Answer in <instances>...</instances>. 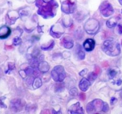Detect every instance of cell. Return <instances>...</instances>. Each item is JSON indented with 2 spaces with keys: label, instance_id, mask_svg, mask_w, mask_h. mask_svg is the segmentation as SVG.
Returning a JSON list of instances; mask_svg holds the SVG:
<instances>
[{
  "label": "cell",
  "instance_id": "1",
  "mask_svg": "<svg viewBox=\"0 0 122 114\" xmlns=\"http://www.w3.org/2000/svg\"><path fill=\"white\" fill-rule=\"evenodd\" d=\"M36 5L38 8V14L45 19L53 17L58 7L56 0H37Z\"/></svg>",
  "mask_w": 122,
  "mask_h": 114
},
{
  "label": "cell",
  "instance_id": "2",
  "mask_svg": "<svg viewBox=\"0 0 122 114\" xmlns=\"http://www.w3.org/2000/svg\"><path fill=\"white\" fill-rule=\"evenodd\" d=\"M103 49L109 56H116L120 53V47L118 43L113 40H107L104 43Z\"/></svg>",
  "mask_w": 122,
  "mask_h": 114
},
{
  "label": "cell",
  "instance_id": "3",
  "mask_svg": "<svg viewBox=\"0 0 122 114\" xmlns=\"http://www.w3.org/2000/svg\"><path fill=\"white\" fill-rule=\"evenodd\" d=\"M105 103L101 100H95L89 103L87 105V110L88 113H93V111H100L103 110Z\"/></svg>",
  "mask_w": 122,
  "mask_h": 114
},
{
  "label": "cell",
  "instance_id": "4",
  "mask_svg": "<svg viewBox=\"0 0 122 114\" xmlns=\"http://www.w3.org/2000/svg\"><path fill=\"white\" fill-rule=\"evenodd\" d=\"M52 76L55 81H62L66 77V73L62 66H57L52 70Z\"/></svg>",
  "mask_w": 122,
  "mask_h": 114
},
{
  "label": "cell",
  "instance_id": "5",
  "mask_svg": "<svg viewBox=\"0 0 122 114\" xmlns=\"http://www.w3.org/2000/svg\"><path fill=\"white\" fill-rule=\"evenodd\" d=\"M101 13L104 17H109L113 13V9L110 3L108 1H104L100 6Z\"/></svg>",
  "mask_w": 122,
  "mask_h": 114
},
{
  "label": "cell",
  "instance_id": "6",
  "mask_svg": "<svg viewBox=\"0 0 122 114\" xmlns=\"http://www.w3.org/2000/svg\"><path fill=\"white\" fill-rule=\"evenodd\" d=\"M76 8L75 3L70 0H66L62 3L61 10L66 14H71L74 11Z\"/></svg>",
  "mask_w": 122,
  "mask_h": 114
},
{
  "label": "cell",
  "instance_id": "7",
  "mask_svg": "<svg viewBox=\"0 0 122 114\" xmlns=\"http://www.w3.org/2000/svg\"><path fill=\"white\" fill-rule=\"evenodd\" d=\"M95 45V41L94 40L88 39L86 40L85 41V43H84L83 47L85 48V49L87 50V51H92L94 48Z\"/></svg>",
  "mask_w": 122,
  "mask_h": 114
},
{
  "label": "cell",
  "instance_id": "8",
  "mask_svg": "<svg viewBox=\"0 0 122 114\" xmlns=\"http://www.w3.org/2000/svg\"><path fill=\"white\" fill-rule=\"evenodd\" d=\"M11 33V30L9 27L3 26L0 28V38L4 39L7 38Z\"/></svg>",
  "mask_w": 122,
  "mask_h": 114
},
{
  "label": "cell",
  "instance_id": "9",
  "mask_svg": "<svg viewBox=\"0 0 122 114\" xmlns=\"http://www.w3.org/2000/svg\"><path fill=\"white\" fill-rule=\"evenodd\" d=\"M90 86L89 81L87 79L83 78L80 82L79 87L81 90L83 92H85L87 90Z\"/></svg>",
  "mask_w": 122,
  "mask_h": 114
},
{
  "label": "cell",
  "instance_id": "10",
  "mask_svg": "<svg viewBox=\"0 0 122 114\" xmlns=\"http://www.w3.org/2000/svg\"><path fill=\"white\" fill-rule=\"evenodd\" d=\"M71 114H82L84 112L83 109L80 105V103L78 102L71 106Z\"/></svg>",
  "mask_w": 122,
  "mask_h": 114
},
{
  "label": "cell",
  "instance_id": "11",
  "mask_svg": "<svg viewBox=\"0 0 122 114\" xmlns=\"http://www.w3.org/2000/svg\"><path fill=\"white\" fill-rule=\"evenodd\" d=\"M63 43H64V45L65 48H71L73 46V43L71 40V39H66V38H65V39L63 40Z\"/></svg>",
  "mask_w": 122,
  "mask_h": 114
},
{
  "label": "cell",
  "instance_id": "12",
  "mask_svg": "<svg viewBox=\"0 0 122 114\" xmlns=\"http://www.w3.org/2000/svg\"><path fill=\"white\" fill-rule=\"evenodd\" d=\"M78 55L79 57L81 59V60H83V59L85 58V52L83 51H82V50H80V52L79 51L78 52Z\"/></svg>",
  "mask_w": 122,
  "mask_h": 114
},
{
  "label": "cell",
  "instance_id": "13",
  "mask_svg": "<svg viewBox=\"0 0 122 114\" xmlns=\"http://www.w3.org/2000/svg\"><path fill=\"white\" fill-rule=\"evenodd\" d=\"M97 78V75L94 73H92L90 74V75L89 76V78L90 80L92 81H93V80H95Z\"/></svg>",
  "mask_w": 122,
  "mask_h": 114
},
{
  "label": "cell",
  "instance_id": "14",
  "mask_svg": "<svg viewBox=\"0 0 122 114\" xmlns=\"http://www.w3.org/2000/svg\"><path fill=\"white\" fill-rule=\"evenodd\" d=\"M20 40L19 39V38H16V39H15L14 40V43L15 45H17L20 43Z\"/></svg>",
  "mask_w": 122,
  "mask_h": 114
},
{
  "label": "cell",
  "instance_id": "15",
  "mask_svg": "<svg viewBox=\"0 0 122 114\" xmlns=\"http://www.w3.org/2000/svg\"><path fill=\"white\" fill-rule=\"evenodd\" d=\"M80 99H81V100H85L86 96H85V94L81 93L80 94Z\"/></svg>",
  "mask_w": 122,
  "mask_h": 114
},
{
  "label": "cell",
  "instance_id": "16",
  "mask_svg": "<svg viewBox=\"0 0 122 114\" xmlns=\"http://www.w3.org/2000/svg\"><path fill=\"white\" fill-rule=\"evenodd\" d=\"M118 32L119 34H122V25H118Z\"/></svg>",
  "mask_w": 122,
  "mask_h": 114
},
{
  "label": "cell",
  "instance_id": "17",
  "mask_svg": "<svg viewBox=\"0 0 122 114\" xmlns=\"http://www.w3.org/2000/svg\"><path fill=\"white\" fill-rule=\"evenodd\" d=\"M116 73L114 71H111L110 72V75L112 76V77H114L116 75Z\"/></svg>",
  "mask_w": 122,
  "mask_h": 114
},
{
  "label": "cell",
  "instance_id": "18",
  "mask_svg": "<svg viewBox=\"0 0 122 114\" xmlns=\"http://www.w3.org/2000/svg\"><path fill=\"white\" fill-rule=\"evenodd\" d=\"M119 2L121 3V4L122 5V0H119Z\"/></svg>",
  "mask_w": 122,
  "mask_h": 114
}]
</instances>
